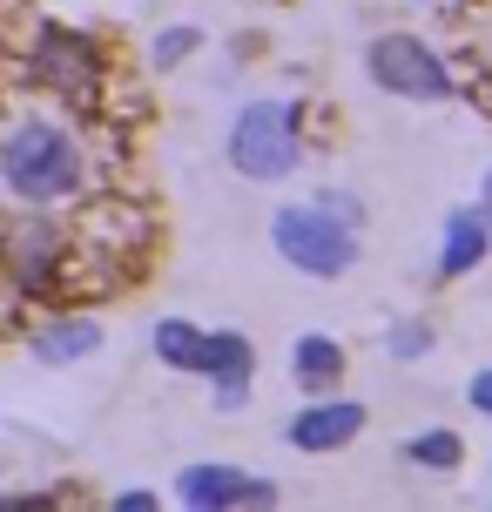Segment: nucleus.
Segmentation results:
<instances>
[{"mask_svg":"<svg viewBox=\"0 0 492 512\" xmlns=\"http://www.w3.org/2000/svg\"><path fill=\"white\" fill-rule=\"evenodd\" d=\"M0 176L14 196L27 203H54V196H68L81 182V149L75 135H61L48 122H21L7 142H0Z\"/></svg>","mask_w":492,"mask_h":512,"instance_id":"f257e3e1","label":"nucleus"},{"mask_svg":"<svg viewBox=\"0 0 492 512\" xmlns=\"http://www.w3.org/2000/svg\"><path fill=\"white\" fill-rule=\"evenodd\" d=\"M270 243L284 250V263H297L304 277H344L358 263V230L337 223L324 203H297L270 216Z\"/></svg>","mask_w":492,"mask_h":512,"instance_id":"f03ea898","label":"nucleus"},{"mask_svg":"<svg viewBox=\"0 0 492 512\" xmlns=\"http://www.w3.org/2000/svg\"><path fill=\"white\" fill-rule=\"evenodd\" d=\"M297 155H304V142H297V108H290V102H250L243 115H236L230 162L250 182L290 176V169H297Z\"/></svg>","mask_w":492,"mask_h":512,"instance_id":"7ed1b4c3","label":"nucleus"},{"mask_svg":"<svg viewBox=\"0 0 492 512\" xmlns=\"http://www.w3.org/2000/svg\"><path fill=\"white\" fill-rule=\"evenodd\" d=\"M364 68H371L378 88L405 95V102H445L452 95V68L425 41H412V34H378L371 54H364Z\"/></svg>","mask_w":492,"mask_h":512,"instance_id":"20e7f679","label":"nucleus"},{"mask_svg":"<svg viewBox=\"0 0 492 512\" xmlns=\"http://www.w3.org/2000/svg\"><path fill=\"white\" fill-rule=\"evenodd\" d=\"M176 492L189 506H270L277 486L257 479V472H236V465H189L176 479Z\"/></svg>","mask_w":492,"mask_h":512,"instance_id":"39448f33","label":"nucleus"},{"mask_svg":"<svg viewBox=\"0 0 492 512\" xmlns=\"http://www.w3.org/2000/svg\"><path fill=\"white\" fill-rule=\"evenodd\" d=\"M34 68H41V81L61 88V95H88V88H95V48H88L81 34H68V27H41Z\"/></svg>","mask_w":492,"mask_h":512,"instance_id":"423d86ee","label":"nucleus"},{"mask_svg":"<svg viewBox=\"0 0 492 512\" xmlns=\"http://www.w3.org/2000/svg\"><path fill=\"white\" fill-rule=\"evenodd\" d=\"M250 364H257V351H250V337H236V331H216V337H203V378L216 384V405H223V411L250 398Z\"/></svg>","mask_w":492,"mask_h":512,"instance_id":"0eeeda50","label":"nucleus"},{"mask_svg":"<svg viewBox=\"0 0 492 512\" xmlns=\"http://www.w3.org/2000/svg\"><path fill=\"white\" fill-rule=\"evenodd\" d=\"M364 432V405H311L290 418V445L297 452H337Z\"/></svg>","mask_w":492,"mask_h":512,"instance_id":"6e6552de","label":"nucleus"},{"mask_svg":"<svg viewBox=\"0 0 492 512\" xmlns=\"http://www.w3.org/2000/svg\"><path fill=\"white\" fill-rule=\"evenodd\" d=\"M61 256H68L61 230H48V223H27V230L7 243V270H14V283H21V290H41V283L61 270Z\"/></svg>","mask_w":492,"mask_h":512,"instance_id":"1a4fd4ad","label":"nucleus"},{"mask_svg":"<svg viewBox=\"0 0 492 512\" xmlns=\"http://www.w3.org/2000/svg\"><path fill=\"white\" fill-rule=\"evenodd\" d=\"M492 243V216L486 209H452L445 216V243H439V277H466Z\"/></svg>","mask_w":492,"mask_h":512,"instance_id":"9d476101","label":"nucleus"},{"mask_svg":"<svg viewBox=\"0 0 492 512\" xmlns=\"http://www.w3.org/2000/svg\"><path fill=\"white\" fill-rule=\"evenodd\" d=\"M290 371H297V384H311V391H331V384L344 378V351H337V337H297Z\"/></svg>","mask_w":492,"mask_h":512,"instance_id":"9b49d317","label":"nucleus"},{"mask_svg":"<svg viewBox=\"0 0 492 512\" xmlns=\"http://www.w3.org/2000/svg\"><path fill=\"white\" fill-rule=\"evenodd\" d=\"M203 337H209V331L182 324V317H162V324H156V358L176 364V371H196V378H203Z\"/></svg>","mask_w":492,"mask_h":512,"instance_id":"f8f14e48","label":"nucleus"},{"mask_svg":"<svg viewBox=\"0 0 492 512\" xmlns=\"http://www.w3.org/2000/svg\"><path fill=\"white\" fill-rule=\"evenodd\" d=\"M102 344V331L88 324V317H75V324H54V331H41L34 337V358L41 364H61V358H88Z\"/></svg>","mask_w":492,"mask_h":512,"instance_id":"ddd939ff","label":"nucleus"},{"mask_svg":"<svg viewBox=\"0 0 492 512\" xmlns=\"http://www.w3.org/2000/svg\"><path fill=\"white\" fill-rule=\"evenodd\" d=\"M412 452V465H432V472H452V465L466 459V445H459V432H425L405 445Z\"/></svg>","mask_w":492,"mask_h":512,"instance_id":"4468645a","label":"nucleus"},{"mask_svg":"<svg viewBox=\"0 0 492 512\" xmlns=\"http://www.w3.org/2000/svg\"><path fill=\"white\" fill-rule=\"evenodd\" d=\"M425 344H432V337H425V324H398V331H391V358H418Z\"/></svg>","mask_w":492,"mask_h":512,"instance_id":"2eb2a0df","label":"nucleus"},{"mask_svg":"<svg viewBox=\"0 0 492 512\" xmlns=\"http://www.w3.org/2000/svg\"><path fill=\"white\" fill-rule=\"evenodd\" d=\"M189 48H196V27H169V34L156 41V61H182Z\"/></svg>","mask_w":492,"mask_h":512,"instance_id":"dca6fc26","label":"nucleus"},{"mask_svg":"<svg viewBox=\"0 0 492 512\" xmlns=\"http://www.w3.org/2000/svg\"><path fill=\"white\" fill-rule=\"evenodd\" d=\"M472 405L492 418V371H479V378H472Z\"/></svg>","mask_w":492,"mask_h":512,"instance_id":"f3484780","label":"nucleus"},{"mask_svg":"<svg viewBox=\"0 0 492 512\" xmlns=\"http://www.w3.org/2000/svg\"><path fill=\"white\" fill-rule=\"evenodd\" d=\"M486 196H492V176H486Z\"/></svg>","mask_w":492,"mask_h":512,"instance_id":"a211bd4d","label":"nucleus"}]
</instances>
